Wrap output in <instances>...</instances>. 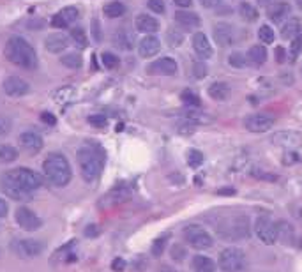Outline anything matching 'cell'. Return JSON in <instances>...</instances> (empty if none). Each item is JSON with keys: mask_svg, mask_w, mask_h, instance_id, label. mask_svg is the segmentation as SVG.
<instances>
[{"mask_svg": "<svg viewBox=\"0 0 302 272\" xmlns=\"http://www.w3.org/2000/svg\"><path fill=\"white\" fill-rule=\"evenodd\" d=\"M7 212H9L7 202H5L4 198H0V219H2V218H5V216H7Z\"/></svg>", "mask_w": 302, "mask_h": 272, "instance_id": "9f6ffc18", "label": "cell"}, {"mask_svg": "<svg viewBox=\"0 0 302 272\" xmlns=\"http://www.w3.org/2000/svg\"><path fill=\"white\" fill-rule=\"evenodd\" d=\"M41 120L45 122V124H48V126H55V124H57L55 115L48 113V111H43V113H41Z\"/></svg>", "mask_w": 302, "mask_h": 272, "instance_id": "f907efd6", "label": "cell"}, {"mask_svg": "<svg viewBox=\"0 0 302 272\" xmlns=\"http://www.w3.org/2000/svg\"><path fill=\"white\" fill-rule=\"evenodd\" d=\"M290 60H297V57L302 53V34L297 36L295 39H292L290 43Z\"/></svg>", "mask_w": 302, "mask_h": 272, "instance_id": "7bdbcfd3", "label": "cell"}, {"mask_svg": "<svg viewBox=\"0 0 302 272\" xmlns=\"http://www.w3.org/2000/svg\"><path fill=\"white\" fill-rule=\"evenodd\" d=\"M302 34V21L299 18H290L286 20L281 27V37L283 39H295Z\"/></svg>", "mask_w": 302, "mask_h": 272, "instance_id": "d4e9b609", "label": "cell"}, {"mask_svg": "<svg viewBox=\"0 0 302 272\" xmlns=\"http://www.w3.org/2000/svg\"><path fill=\"white\" fill-rule=\"evenodd\" d=\"M45 46L50 53H60L65 52L69 46V37L65 34H52V36L46 37Z\"/></svg>", "mask_w": 302, "mask_h": 272, "instance_id": "44dd1931", "label": "cell"}, {"mask_svg": "<svg viewBox=\"0 0 302 272\" xmlns=\"http://www.w3.org/2000/svg\"><path fill=\"white\" fill-rule=\"evenodd\" d=\"M207 92H209V96L214 99V101H226L230 92H232V89H230V85L226 81H216V83H212V85L209 87Z\"/></svg>", "mask_w": 302, "mask_h": 272, "instance_id": "83f0119b", "label": "cell"}, {"mask_svg": "<svg viewBox=\"0 0 302 272\" xmlns=\"http://www.w3.org/2000/svg\"><path fill=\"white\" fill-rule=\"evenodd\" d=\"M212 36H214V41H216L219 46L226 48V46L234 45V41H235V29L232 27V25H228V23H218L212 29Z\"/></svg>", "mask_w": 302, "mask_h": 272, "instance_id": "9a60e30c", "label": "cell"}, {"mask_svg": "<svg viewBox=\"0 0 302 272\" xmlns=\"http://www.w3.org/2000/svg\"><path fill=\"white\" fill-rule=\"evenodd\" d=\"M11 248L20 258H36L45 251V244L37 239H18L11 244Z\"/></svg>", "mask_w": 302, "mask_h": 272, "instance_id": "9c48e42d", "label": "cell"}, {"mask_svg": "<svg viewBox=\"0 0 302 272\" xmlns=\"http://www.w3.org/2000/svg\"><path fill=\"white\" fill-rule=\"evenodd\" d=\"M76 161L80 166L81 177L87 182H94L103 171V164H105V154L94 147H81L76 152Z\"/></svg>", "mask_w": 302, "mask_h": 272, "instance_id": "3957f363", "label": "cell"}, {"mask_svg": "<svg viewBox=\"0 0 302 272\" xmlns=\"http://www.w3.org/2000/svg\"><path fill=\"white\" fill-rule=\"evenodd\" d=\"M134 37L133 34L129 32V30H117V32L113 34V45L117 46L119 50H124V52H129V50L133 48L134 45Z\"/></svg>", "mask_w": 302, "mask_h": 272, "instance_id": "4316f807", "label": "cell"}, {"mask_svg": "<svg viewBox=\"0 0 302 272\" xmlns=\"http://www.w3.org/2000/svg\"><path fill=\"white\" fill-rule=\"evenodd\" d=\"M134 25L143 34H154L159 30V21L154 16H150V14H138L136 20H134Z\"/></svg>", "mask_w": 302, "mask_h": 272, "instance_id": "cb8c5ba5", "label": "cell"}, {"mask_svg": "<svg viewBox=\"0 0 302 272\" xmlns=\"http://www.w3.org/2000/svg\"><path fill=\"white\" fill-rule=\"evenodd\" d=\"M187 164H189L191 168H198L203 164V154H201L200 151H196V149H191L189 152H187Z\"/></svg>", "mask_w": 302, "mask_h": 272, "instance_id": "60d3db41", "label": "cell"}, {"mask_svg": "<svg viewBox=\"0 0 302 272\" xmlns=\"http://www.w3.org/2000/svg\"><path fill=\"white\" fill-rule=\"evenodd\" d=\"M182 235H184L185 242L189 244L193 249H196V251H205V249L212 248V237L200 224H187V226H184Z\"/></svg>", "mask_w": 302, "mask_h": 272, "instance_id": "5b68a950", "label": "cell"}, {"mask_svg": "<svg viewBox=\"0 0 302 272\" xmlns=\"http://www.w3.org/2000/svg\"><path fill=\"white\" fill-rule=\"evenodd\" d=\"M18 159V151L12 145H0V163H12Z\"/></svg>", "mask_w": 302, "mask_h": 272, "instance_id": "d590c367", "label": "cell"}, {"mask_svg": "<svg viewBox=\"0 0 302 272\" xmlns=\"http://www.w3.org/2000/svg\"><path fill=\"white\" fill-rule=\"evenodd\" d=\"M200 4L203 5L205 9H214V7H218V5L221 4V0H200Z\"/></svg>", "mask_w": 302, "mask_h": 272, "instance_id": "11a10c76", "label": "cell"}, {"mask_svg": "<svg viewBox=\"0 0 302 272\" xmlns=\"http://www.w3.org/2000/svg\"><path fill=\"white\" fill-rule=\"evenodd\" d=\"M92 34L94 37H96V41L99 43L101 39H103V36H101V27H99V21L97 20H92Z\"/></svg>", "mask_w": 302, "mask_h": 272, "instance_id": "f5cc1de1", "label": "cell"}, {"mask_svg": "<svg viewBox=\"0 0 302 272\" xmlns=\"http://www.w3.org/2000/svg\"><path fill=\"white\" fill-rule=\"evenodd\" d=\"M166 43H168L172 48H179V46L184 43V32H182L179 27H172L166 32Z\"/></svg>", "mask_w": 302, "mask_h": 272, "instance_id": "1f68e13d", "label": "cell"}, {"mask_svg": "<svg viewBox=\"0 0 302 272\" xmlns=\"http://www.w3.org/2000/svg\"><path fill=\"white\" fill-rule=\"evenodd\" d=\"M159 50H161V41H159V37L152 36V34H147V36L140 41V45H138L140 57H143V58L154 57V55L159 53Z\"/></svg>", "mask_w": 302, "mask_h": 272, "instance_id": "ac0fdd59", "label": "cell"}, {"mask_svg": "<svg viewBox=\"0 0 302 272\" xmlns=\"http://www.w3.org/2000/svg\"><path fill=\"white\" fill-rule=\"evenodd\" d=\"M147 5L156 14H163L165 12V0H147Z\"/></svg>", "mask_w": 302, "mask_h": 272, "instance_id": "c3c4849f", "label": "cell"}, {"mask_svg": "<svg viewBox=\"0 0 302 272\" xmlns=\"http://www.w3.org/2000/svg\"><path fill=\"white\" fill-rule=\"evenodd\" d=\"M28 90H30V85L27 81L20 76H7L4 80V92L11 98H23L27 96Z\"/></svg>", "mask_w": 302, "mask_h": 272, "instance_id": "4fadbf2b", "label": "cell"}, {"mask_svg": "<svg viewBox=\"0 0 302 272\" xmlns=\"http://www.w3.org/2000/svg\"><path fill=\"white\" fill-rule=\"evenodd\" d=\"M258 39H260V43H263V45H272L276 39V34L269 25H262V27L258 29Z\"/></svg>", "mask_w": 302, "mask_h": 272, "instance_id": "8d00e7d4", "label": "cell"}, {"mask_svg": "<svg viewBox=\"0 0 302 272\" xmlns=\"http://www.w3.org/2000/svg\"><path fill=\"white\" fill-rule=\"evenodd\" d=\"M239 14H241L242 20L249 21V23L251 21H256V18H258V11L249 4V2H241V5H239Z\"/></svg>", "mask_w": 302, "mask_h": 272, "instance_id": "836d02e7", "label": "cell"}, {"mask_svg": "<svg viewBox=\"0 0 302 272\" xmlns=\"http://www.w3.org/2000/svg\"><path fill=\"white\" fill-rule=\"evenodd\" d=\"M286 57H288V55H286L285 48H283V46H278V48H276V58H278V62H285Z\"/></svg>", "mask_w": 302, "mask_h": 272, "instance_id": "6f0895ef", "label": "cell"}, {"mask_svg": "<svg viewBox=\"0 0 302 272\" xmlns=\"http://www.w3.org/2000/svg\"><path fill=\"white\" fill-rule=\"evenodd\" d=\"M18 140H20V145L23 147L27 152H30V154H37V152L43 149V145H45L41 134H37L36 131H23Z\"/></svg>", "mask_w": 302, "mask_h": 272, "instance_id": "e0dca14e", "label": "cell"}, {"mask_svg": "<svg viewBox=\"0 0 302 272\" xmlns=\"http://www.w3.org/2000/svg\"><path fill=\"white\" fill-rule=\"evenodd\" d=\"M60 62L65 67H69V69H78V67H81V57L78 53H65L64 57L60 58Z\"/></svg>", "mask_w": 302, "mask_h": 272, "instance_id": "f35d334b", "label": "cell"}, {"mask_svg": "<svg viewBox=\"0 0 302 272\" xmlns=\"http://www.w3.org/2000/svg\"><path fill=\"white\" fill-rule=\"evenodd\" d=\"M182 118H187V120H191L193 124H207V122L212 120V117H209L207 113H203V111L196 110V108H185L184 111H182Z\"/></svg>", "mask_w": 302, "mask_h": 272, "instance_id": "f546056e", "label": "cell"}, {"mask_svg": "<svg viewBox=\"0 0 302 272\" xmlns=\"http://www.w3.org/2000/svg\"><path fill=\"white\" fill-rule=\"evenodd\" d=\"M244 127L251 133H267L274 127V117L267 113H253L244 118Z\"/></svg>", "mask_w": 302, "mask_h": 272, "instance_id": "8fae6325", "label": "cell"}, {"mask_svg": "<svg viewBox=\"0 0 302 272\" xmlns=\"http://www.w3.org/2000/svg\"><path fill=\"white\" fill-rule=\"evenodd\" d=\"M85 232H87V237H96V235H99V233H97V232H99V228L92 224V226H87V230H85Z\"/></svg>", "mask_w": 302, "mask_h": 272, "instance_id": "6125c7cd", "label": "cell"}, {"mask_svg": "<svg viewBox=\"0 0 302 272\" xmlns=\"http://www.w3.org/2000/svg\"><path fill=\"white\" fill-rule=\"evenodd\" d=\"M147 71L149 74H157V76H174L177 73V62L170 57H161L154 60Z\"/></svg>", "mask_w": 302, "mask_h": 272, "instance_id": "5bb4252c", "label": "cell"}, {"mask_svg": "<svg viewBox=\"0 0 302 272\" xmlns=\"http://www.w3.org/2000/svg\"><path fill=\"white\" fill-rule=\"evenodd\" d=\"M5 58H7L11 64L18 65V67H23V69H36L37 65V55L34 52V48L28 45L27 41L21 39V37L14 36L5 43Z\"/></svg>", "mask_w": 302, "mask_h": 272, "instance_id": "6da1fadb", "label": "cell"}, {"mask_svg": "<svg viewBox=\"0 0 302 272\" xmlns=\"http://www.w3.org/2000/svg\"><path fill=\"white\" fill-rule=\"evenodd\" d=\"M254 233L263 244L272 246L278 242V223L269 216H258L254 223Z\"/></svg>", "mask_w": 302, "mask_h": 272, "instance_id": "52a82bcc", "label": "cell"}, {"mask_svg": "<svg viewBox=\"0 0 302 272\" xmlns=\"http://www.w3.org/2000/svg\"><path fill=\"white\" fill-rule=\"evenodd\" d=\"M125 12V5L122 2H110V4L105 5V14L108 18H121L124 16Z\"/></svg>", "mask_w": 302, "mask_h": 272, "instance_id": "e575fe53", "label": "cell"}, {"mask_svg": "<svg viewBox=\"0 0 302 272\" xmlns=\"http://www.w3.org/2000/svg\"><path fill=\"white\" fill-rule=\"evenodd\" d=\"M174 18L182 29L193 30V29H198V27H200V16L193 11H177Z\"/></svg>", "mask_w": 302, "mask_h": 272, "instance_id": "7402d4cb", "label": "cell"}, {"mask_svg": "<svg viewBox=\"0 0 302 272\" xmlns=\"http://www.w3.org/2000/svg\"><path fill=\"white\" fill-rule=\"evenodd\" d=\"M182 255H184V251H182L181 246H174V249H172V256H174L175 260H181Z\"/></svg>", "mask_w": 302, "mask_h": 272, "instance_id": "91938a15", "label": "cell"}, {"mask_svg": "<svg viewBox=\"0 0 302 272\" xmlns=\"http://www.w3.org/2000/svg\"><path fill=\"white\" fill-rule=\"evenodd\" d=\"M228 64L232 65V67H235V69H244V67L249 65V58H246V55L242 52H234L230 53Z\"/></svg>", "mask_w": 302, "mask_h": 272, "instance_id": "d6a6232c", "label": "cell"}, {"mask_svg": "<svg viewBox=\"0 0 302 272\" xmlns=\"http://www.w3.org/2000/svg\"><path fill=\"white\" fill-rule=\"evenodd\" d=\"M16 223L23 228L25 232H36V230L41 228L43 221H41V218L32 211V209L20 207L16 211Z\"/></svg>", "mask_w": 302, "mask_h": 272, "instance_id": "7c38bea8", "label": "cell"}, {"mask_svg": "<svg viewBox=\"0 0 302 272\" xmlns=\"http://www.w3.org/2000/svg\"><path fill=\"white\" fill-rule=\"evenodd\" d=\"M290 14V4L288 2H274L272 5H269V11H267V16L270 21L274 23H283L285 18H288Z\"/></svg>", "mask_w": 302, "mask_h": 272, "instance_id": "603a6c76", "label": "cell"}, {"mask_svg": "<svg viewBox=\"0 0 302 272\" xmlns=\"http://www.w3.org/2000/svg\"><path fill=\"white\" fill-rule=\"evenodd\" d=\"M247 57H249V62L254 65H262L267 62V50L263 45H254L251 46L249 53H247Z\"/></svg>", "mask_w": 302, "mask_h": 272, "instance_id": "4dcf8cb0", "label": "cell"}, {"mask_svg": "<svg viewBox=\"0 0 302 272\" xmlns=\"http://www.w3.org/2000/svg\"><path fill=\"white\" fill-rule=\"evenodd\" d=\"M106 117L103 113H94V115H90L89 117V124L90 126H94V127H105L106 126Z\"/></svg>", "mask_w": 302, "mask_h": 272, "instance_id": "681fc988", "label": "cell"}, {"mask_svg": "<svg viewBox=\"0 0 302 272\" xmlns=\"http://www.w3.org/2000/svg\"><path fill=\"white\" fill-rule=\"evenodd\" d=\"M71 39H73L74 45L80 46V48H85V46L89 45L87 36H85V32H83L81 27H73V29H71Z\"/></svg>", "mask_w": 302, "mask_h": 272, "instance_id": "ab89813d", "label": "cell"}, {"mask_svg": "<svg viewBox=\"0 0 302 272\" xmlns=\"http://www.w3.org/2000/svg\"><path fill=\"white\" fill-rule=\"evenodd\" d=\"M112 269L115 272H122L125 269V262L122 260V258H115V260H113V264H112Z\"/></svg>", "mask_w": 302, "mask_h": 272, "instance_id": "db71d44e", "label": "cell"}, {"mask_svg": "<svg viewBox=\"0 0 302 272\" xmlns=\"http://www.w3.org/2000/svg\"><path fill=\"white\" fill-rule=\"evenodd\" d=\"M161 272H174V271H172V269H163Z\"/></svg>", "mask_w": 302, "mask_h": 272, "instance_id": "03108f58", "label": "cell"}, {"mask_svg": "<svg viewBox=\"0 0 302 272\" xmlns=\"http://www.w3.org/2000/svg\"><path fill=\"white\" fill-rule=\"evenodd\" d=\"M7 175L16 180L20 186H23L25 189H28V191L32 193L36 191V189H39L41 184H43L41 175L37 173V171L30 170V168H12V170L7 171Z\"/></svg>", "mask_w": 302, "mask_h": 272, "instance_id": "ba28073f", "label": "cell"}, {"mask_svg": "<svg viewBox=\"0 0 302 272\" xmlns=\"http://www.w3.org/2000/svg\"><path fill=\"white\" fill-rule=\"evenodd\" d=\"M194 129H196V124H193V122L187 120V118H182L177 124V131L181 134H193Z\"/></svg>", "mask_w": 302, "mask_h": 272, "instance_id": "f6af8a7d", "label": "cell"}, {"mask_svg": "<svg viewBox=\"0 0 302 272\" xmlns=\"http://www.w3.org/2000/svg\"><path fill=\"white\" fill-rule=\"evenodd\" d=\"M295 2H297V5H299V7L302 9V0H295Z\"/></svg>", "mask_w": 302, "mask_h": 272, "instance_id": "e7e4bbea", "label": "cell"}, {"mask_svg": "<svg viewBox=\"0 0 302 272\" xmlns=\"http://www.w3.org/2000/svg\"><path fill=\"white\" fill-rule=\"evenodd\" d=\"M218 233L226 240H244L249 237V218L244 214H234L214 224Z\"/></svg>", "mask_w": 302, "mask_h": 272, "instance_id": "277c9868", "label": "cell"}, {"mask_svg": "<svg viewBox=\"0 0 302 272\" xmlns=\"http://www.w3.org/2000/svg\"><path fill=\"white\" fill-rule=\"evenodd\" d=\"M101 58H103V65L108 67V69H115V67H119V64H121V58H119L115 53L105 52Z\"/></svg>", "mask_w": 302, "mask_h": 272, "instance_id": "b9f144b4", "label": "cell"}, {"mask_svg": "<svg viewBox=\"0 0 302 272\" xmlns=\"http://www.w3.org/2000/svg\"><path fill=\"white\" fill-rule=\"evenodd\" d=\"M166 242H168V235H163V237H159L157 240H154V244H152V255L154 256H161L163 251H165Z\"/></svg>", "mask_w": 302, "mask_h": 272, "instance_id": "bcb514c9", "label": "cell"}, {"mask_svg": "<svg viewBox=\"0 0 302 272\" xmlns=\"http://www.w3.org/2000/svg\"><path fill=\"white\" fill-rule=\"evenodd\" d=\"M216 195H221V196H234V195H235V189H232V187H225V189H218V191H216Z\"/></svg>", "mask_w": 302, "mask_h": 272, "instance_id": "680465c9", "label": "cell"}, {"mask_svg": "<svg viewBox=\"0 0 302 272\" xmlns=\"http://www.w3.org/2000/svg\"><path fill=\"white\" fill-rule=\"evenodd\" d=\"M253 175L256 177V179H265V180H269V182H274L278 177L276 175H272V173H265V171H253Z\"/></svg>", "mask_w": 302, "mask_h": 272, "instance_id": "816d5d0a", "label": "cell"}, {"mask_svg": "<svg viewBox=\"0 0 302 272\" xmlns=\"http://www.w3.org/2000/svg\"><path fill=\"white\" fill-rule=\"evenodd\" d=\"M43 171H45L46 179L57 187L67 186L71 182V177H73L69 161L60 152H52V154L46 156L45 163H43Z\"/></svg>", "mask_w": 302, "mask_h": 272, "instance_id": "7a4b0ae2", "label": "cell"}, {"mask_svg": "<svg viewBox=\"0 0 302 272\" xmlns=\"http://www.w3.org/2000/svg\"><path fill=\"white\" fill-rule=\"evenodd\" d=\"M0 186H2V191H4L9 198L16 200V202H27V200L32 198V191H28V189H25L23 186H20L12 177H9L7 171L2 175Z\"/></svg>", "mask_w": 302, "mask_h": 272, "instance_id": "30bf717a", "label": "cell"}, {"mask_svg": "<svg viewBox=\"0 0 302 272\" xmlns=\"http://www.w3.org/2000/svg\"><path fill=\"white\" fill-rule=\"evenodd\" d=\"M193 269L194 272H216V262L209 256L196 255L193 258Z\"/></svg>", "mask_w": 302, "mask_h": 272, "instance_id": "f1b7e54d", "label": "cell"}, {"mask_svg": "<svg viewBox=\"0 0 302 272\" xmlns=\"http://www.w3.org/2000/svg\"><path fill=\"white\" fill-rule=\"evenodd\" d=\"M191 71H193V74L196 78H205L207 74H209V69H207V64L203 60H196L193 62V67H191Z\"/></svg>", "mask_w": 302, "mask_h": 272, "instance_id": "ee69618b", "label": "cell"}, {"mask_svg": "<svg viewBox=\"0 0 302 272\" xmlns=\"http://www.w3.org/2000/svg\"><path fill=\"white\" fill-rule=\"evenodd\" d=\"M174 4L179 5V7H191V4H193V0H174Z\"/></svg>", "mask_w": 302, "mask_h": 272, "instance_id": "94428289", "label": "cell"}, {"mask_svg": "<svg viewBox=\"0 0 302 272\" xmlns=\"http://www.w3.org/2000/svg\"><path fill=\"white\" fill-rule=\"evenodd\" d=\"M78 20V9L76 7H64L59 11V14L52 18V27L55 29H65L69 25H73Z\"/></svg>", "mask_w": 302, "mask_h": 272, "instance_id": "d6986e66", "label": "cell"}, {"mask_svg": "<svg viewBox=\"0 0 302 272\" xmlns=\"http://www.w3.org/2000/svg\"><path fill=\"white\" fill-rule=\"evenodd\" d=\"M12 129V122L9 117H4V115H0V138H4L11 133Z\"/></svg>", "mask_w": 302, "mask_h": 272, "instance_id": "7dc6e473", "label": "cell"}, {"mask_svg": "<svg viewBox=\"0 0 302 272\" xmlns=\"http://www.w3.org/2000/svg\"><path fill=\"white\" fill-rule=\"evenodd\" d=\"M129 198H131V189L127 186H117L101 200V205L103 207H113V205H121V203L127 202Z\"/></svg>", "mask_w": 302, "mask_h": 272, "instance_id": "2e32d148", "label": "cell"}, {"mask_svg": "<svg viewBox=\"0 0 302 272\" xmlns=\"http://www.w3.org/2000/svg\"><path fill=\"white\" fill-rule=\"evenodd\" d=\"M193 50L200 58H210L212 57V46L210 41L207 39V36L203 32H196L193 36Z\"/></svg>", "mask_w": 302, "mask_h": 272, "instance_id": "ffe728a7", "label": "cell"}, {"mask_svg": "<svg viewBox=\"0 0 302 272\" xmlns=\"http://www.w3.org/2000/svg\"><path fill=\"white\" fill-rule=\"evenodd\" d=\"M218 264L223 272H241L246 267V255L239 248H226L219 255Z\"/></svg>", "mask_w": 302, "mask_h": 272, "instance_id": "8992f818", "label": "cell"}, {"mask_svg": "<svg viewBox=\"0 0 302 272\" xmlns=\"http://www.w3.org/2000/svg\"><path fill=\"white\" fill-rule=\"evenodd\" d=\"M278 240H281L283 244H288V246H294L295 240H297V233H295L294 226L286 221H279L278 223Z\"/></svg>", "mask_w": 302, "mask_h": 272, "instance_id": "484cf974", "label": "cell"}, {"mask_svg": "<svg viewBox=\"0 0 302 272\" xmlns=\"http://www.w3.org/2000/svg\"><path fill=\"white\" fill-rule=\"evenodd\" d=\"M181 99L187 108H200V105H201L200 98H198L193 90H184V92L181 94Z\"/></svg>", "mask_w": 302, "mask_h": 272, "instance_id": "74e56055", "label": "cell"}, {"mask_svg": "<svg viewBox=\"0 0 302 272\" xmlns=\"http://www.w3.org/2000/svg\"><path fill=\"white\" fill-rule=\"evenodd\" d=\"M272 2H274V0H258V4L260 5H270Z\"/></svg>", "mask_w": 302, "mask_h": 272, "instance_id": "be15d7a7", "label": "cell"}]
</instances>
